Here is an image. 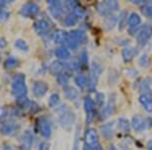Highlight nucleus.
<instances>
[{
	"label": "nucleus",
	"mask_w": 152,
	"mask_h": 150,
	"mask_svg": "<svg viewBox=\"0 0 152 150\" xmlns=\"http://www.w3.org/2000/svg\"><path fill=\"white\" fill-rule=\"evenodd\" d=\"M12 94L15 95L16 97H26V92H28V88L26 85V77L23 74H18L12 80Z\"/></svg>",
	"instance_id": "f257e3e1"
},
{
	"label": "nucleus",
	"mask_w": 152,
	"mask_h": 150,
	"mask_svg": "<svg viewBox=\"0 0 152 150\" xmlns=\"http://www.w3.org/2000/svg\"><path fill=\"white\" fill-rule=\"evenodd\" d=\"M96 9L104 16H110L113 14V12L117 11L119 9V3L116 0H107V1L99 2L96 6Z\"/></svg>",
	"instance_id": "f03ea898"
},
{
	"label": "nucleus",
	"mask_w": 152,
	"mask_h": 150,
	"mask_svg": "<svg viewBox=\"0 0 152 150\" xmlns=\"http://www.w3.org/2000/svg\"><path fill=\"white\" fill-rule=\"evenodd\" d=\"M131 126L135 131L142 132L152 127V120L150 118H143L139 115H136L132 118Z\"/></svg>",
	"instance_id": "7ed1b4c3"
},
{
	"label": "nucleus",
	"mask_w": 152,
	"mask_h": 150,
	"mask_svg": "<svg viewBox=\"0 0 152 150\" xmlns=\"http://www.w3.org/2000/svg\"><path fill=\"white\" fill-rule=\"evenodd\" d=\"M75 121H76V116L74 113L71 112V110H65V112H63L60 117H59V122H60L61 127H62L63 129L67 130V131L72 128Z\"/></svg>",
	"instance_id": "20e7f679"
},
{
	"label": "nucleus",
	"mask_w": 152,
	"mask_h": 150,
	"mask_svg": "<svg viewBox=\"0 0 152 150\" xmlns=\"http://www.w3.org/2000/svg\"><path fill=\"white\" fill-rule=\"evenodd\" d=\"M37 128H38L39 132L44 138H50L52 135V126L51 123L48 119L44 117H41L37 121Z\"/></svg>",
	"instance_id": "39448f33"
},
{
	"label": "nucleus",
	"mask_w": 152,
	"mask_h": 150,
	"mask_svg": "<svg viewBox=\"0 0 152 150\" xmlns=\"http://www.w3.org/2000/svg\"><path fill=\"white\" fill-rule=\"evenodd\" d=\"M152 37V26H144L137 31V42L139 45L144 46L145 44L150 40Z\"/></svg>",
	"instance_id": "423d86ee"
},
{
	"label": "nucleus",
	"mask_w": 152,
	"mask_h": 150,
	"mask_svg": "<svg viewBox=\"0 0 152 150\" xmlns=\"http://www.w3.org/2000/svg\"><path fill=\"white\" fill-rule=\"evenodd\" d=\"M40 11V7L38 4L34 3V2H28V3L24 4L20 9V14L24 18H34Z\"/></svg>",
	"instance_id": "0eeeda50"
},
{
	"label": "nucleus",
	"mask_w": 152,
	"mask_h": 150,
	"mask_svg": "<svg viewBox=\"0 0 152 150\" xmlns=\"http://www.w3.org/2000/svg\"><path fill=\"white\" fill-rule=\"evenodd\" d=\"M102 71V66H99V64L94 63L91 67V75H90V81H89V87L91 89V91H94L96 87V82L97 79H99L100 73Z\"/></svg>",
	"instance_id": "6e6552de"
},
{
	"label": "nucleus",
	"mask_w": 152,
	"mask_h": 150,
	"mask_svg": "<svg viewBox=\"0 0 152 150\" xmlns=\"http://www.w3.org/2000/svg\"><path fill=\"white\" fill-rule=\"evenodd\" d=\"M84 139H85V144L87 146H95L96 144H99V134L94 129H87L85 131L84 134Z\"/></svg>",
	"instance_id": "1a4fd4ad"
},
{
	"label": "nucleus",
	"mask_w": 152,
	"mask_h": 150,
	"mask_svg": "<svg viewBox=\"0 0 152 150\" xmlns=\"http://www.w3.org/2000/svg\"><path fill=\"white\" fill-rule=\"evenodd\" d=\"M115 110H116V100H115L114 97H111L109 100V102H107V104L105 105V107L100 112V118L102 120L107 119V118L111 117L114 114Z\"/></svg>",
	"instance_id": "9d476101"
},
{
	"label": "nucleus",
	"mask_w": 152,
	"mask_h": 150,
	"mask_svg": "<svg viewBox=\"0 0 152 150\" xmlns=\"http://www.w3.org/2000/svg\"><path fill=\"white\" fill-rule=\"evenodd\" d=\"M68 36H69L71 40H73L78 45H82V44H85L87 42L86 34L81 29H73L68 34Z\"/></svg>",
	"instance_id": "9b49d317"
},
{
	"label": "nucleus",
	"mask_w": 152,
	"mask_h": 150,
	"mask_svg": "<svg viewBox=\"0 0 152 150\" xmlns=\"http://www.w3.org/2000/svg\"><path fill=\"white\" fill-rule=\"evenodd\" d=\"M49 9H50V13L52 14L54 18H59L63 14L62 2L50 0L49 1Z\"/></svg>",
	"instance_id": "f8f14e48"
},
{
	"label": "nucleus",
	"mask_w": 152,
	"mask_h": 150,
	"mask_svg": "<svg viewBox=\"0 0 152 150\" xmlns=\"http://www.w3.org/2000/svg\"><path fill=\"white\" fill-rule=\"evenodd\" d=\"M49 89L48 84L45 81H36L33 86V93L37 97H41L47 93Z\"/></svg>",
	"instance_id": "ddd939ff"
},
{
	"label": "nucleus",
	"mask_w": 152,
	"mask_h": 150,
	"mask_svg": "<svg viewBox=\"0 0 152 150\" xmlns=\"http://www.w3.org/2000/svg\"><path fill=\"white\" fill-rule=\"evenodd\" d=\"M50 28H51L50 23H49V21H47L46 19H39V20H37L36 23H34V29H35L36 33L40 36L47 34Z\"/></svg>",
	"instance_id": "4468645a"
},
{
	"label": "nucleus",
	"mask_w": 152,
	"mask_h": 150,
	"mask_svg": "<svg viewBox=\"0 0 152 150\" xmlns=\"http://www.w3.org/2000/svg\"><path fill=\"white\" fill-rule=\"evenodd\" d=\"M139 102L142 107L144 108V110L148 113H152V93L151 92H146L142 93L139 97Z\"/></svg>",
	"instance_id": "2eb2a0df"
},
{
	"label": "nucleus",
	"mask_w": 152,
	"mask_h": 150,
	"mask_svg": "<svg viewBox=\"0 0 152 150\" xmlns=\"http://www.w3.org/2000/svg\"><path fill=\"white\" fill-rule=\"evenodd\" d=\"M94 100H91L90 97H87L85 98L84 100V110H85V113H86V116H87V119L86 121L87 123H90L94 116Z\"/></svg>",
	"instance_id": "dca6fc26"
},
{
	"label": "nucleus",
	"mask_w": 152,
	"mask_h": 150,
	"mask_svg": "<svg viewBox=\"0 0 152 150\" xmlns=\"http://www.w3.org/2000/svg\"><path fill=\"white\" fill-rule=\"evenodd\" d=\"M137 55H138V49L134 48V47L125 48L123 49V51H122V57H123V60L126 63L131 62Z\"/></svg>",
	"instance_id": "f3484780"
},
{
	"label": "nucleus",
	"mask_w": 152,
	"mask_h": 150,
	"mask_svg": "<svg viewBox=\"0 0 152 150\" xmlns=\"http://www.w3.org/2000/svg\"><path fill=\"white\" fill-rule=\"evenodd\" d=\"M33 141H34L33 134L29 131H26L23 134V136H21V140H20L21 147L24 150H31V145H33Z\"/></svg>",
	"instance_id": "a211bd4d"
},
{
	"label": "nucleus",
	"mask_w": 152,
	"mask_h": 150,
	"mask_svg": "<svg viewBox=\"0 0 152 150\" xmlns=\"http://www.w3.org/2000/svg\"><path fill=\"white\" fill-rule=\"evenodd\" d=\"M67 41H68V34L65 31H63V29H58L55 33V35H54V42L57 45L66 46L67 45Z\"/></svg>",
	"instance_id": "6ab92c4d"
},
{
	"label": "nucleus",
	"mask_w": 152,
	"mask_h": 150,
	"mask_svg": "<svg viewBox=\"0 0 152 150\" xmlns=\"http://www.w3.org/2000/svg\"><path fill=\"white\" fill-rule=\"evenodd\" d=\"M19 129L18 125H15L13 123H5L3 124V126L1 127L0 131L3 135H6V136H10V135H13L18 132V130Z\"/></svg>",
	"instance_id": "aec40b11"
},
{
	"label": "nucleus",
	"mask_w": 152,
	"mask_h": 150,
	"mask_svg": "<svg viewBox=\"0 0 152 150\" xmlns=\"http://www.w3.org/2000/svg\"><path fill=\"white\" fill-rule=\"evenodd\" d=\"M113 126H114L113 123H107V124L102 125L100 127L102 136L107 140H111L113 138V136H114V128H113Z\"/></svg>",
	"instance_id": "412c9836"
},
{
	"label": "nucleus",
	"mask_w": 152,
	"mask_h": 150,
	"mask_svg": "<svg viewBox=\"0 0 152 150\" xmlns=\"http://www.w3.org/2000/svg\"><path fill=\"white\" fill-rule=\"evenodd\" d=\"M65 69V65L61 61H55L51 64L50 66V72L53 75H60L63 73V71Z\"/></svg>",
	"instance_id": "4be33fe9"
},
{
	"label": "nucleus",
	"mask_w": 152,
	"mask_h": 150,
	"mask_svg": "<svg viewBox=\"0 0 152 150\" xmlns=\"http://www.w3.org/2000/svg\"><path fill=\"white\" fill-rule=\"evenodd\" d=\"M55 56L58 58L59 61H65L70 58V52L65 47H60L55 50Z\"/></svg>",
	"instance_id": "5701e85b"
},
{
	"label": "nucleus",
	"mask_w": 152,
	"mask_h": 150,
	"mask_svg": "<svg viewBox=\"0 0 152 150\" xmlns=\"http://www.w3.org/2000/svg\"><path fill=\"white\" fill-rule=\"evenodd\" d=\"M140 23H141V18L138 13L133 12V13L130 14L129 18H128V24H129L130 28L136 29V28H138Z\"/></svg>",
	"instance_id": "b1692460"
},
{
	"label": "nucleus",
	"mask_w": 152,
	"mask_h": 150,
	"mask_svg": "<svg viewBox=\"0 0 152 150\" xmlns=\"http://www.w3.org/2000/svg\"><path fill=\"white\" fill-rule=\"evenodd\" d=\"M127 23H128V13L125 10H123V11H121V13H120V15H119V18H118L119 31H123Z\"/></svg>",
	"instance_id": "393cba45"
},
{
	"label": "nucleus",
	"mask_w": 152,
	"mask_h": 150,
	"mask_svg": "<svg viewBox=\"0 0 152 150\" xmlns=\"http://www.w3.org/2000/svg\"><path fill=\"white\" fill-rule=\"evenodd\" d=\"M118 128L121 130L122 132L125 133H129L130 129H131V123L128 120L125 119V118H120L119 121H118Z\"/></svg>",
	"instance_id": "a878e982"
},
{
	"label": "nucleus",
	"mask_w": 152,
	"mask_h": 150,
	"mask_svg": "<svg viewBox=\"0 0 152 150\" xmlns=\"http://www.w3.org/2000/svg\"><path fill=\"white\" fill-rule=\"evenodd\" d=\"M18 60L14 57H9L8 59H6L5 63H4V67L6 69H12V68H15L18 66Z\"/></svg>",
	"instance_id": "bb28decb"
},
{
	"label": "nucleus",
	"mask_w": 152,
	"mask_h": 150,
	"mask_svg": "<svg viewBox=\"0 0 152 150\" xmlns=\"http://www.w3.org/2000/svg\"><path fill=\"white\" fill-rule=\"evenodd\" d=\"M77 18L74 15L73 13H69L67 16L64 18V23L66 26H75L76 23H77Z\"/></svg>",
	"instance_id": "cd10ccee"
},
{
	"label": "nucleus",
	"mask_w": 152,
	"mask_h": 150,
	"mask_svg": "<svg viewBox=\"0 0 152 150\" xmlns=\"http://www.w3.org/2000/svg\"><path fill=\"white\" fill-rule=\"evenodd\" d=\"M64 94L65 97L68 98V100H74L77 97V90L73 87H65Z\"/></svg>",
	"instance_id": "c85d7f7f"
},
{
	"label": "nucleus",
	"mask_w": 152,
	"mask_h": 150,
	"mask_svg": "<svg viewBox=\"0 0 152 150\" xmlns=\"http://www.w3.org/2000/svg\"><path fill=\"white\" fill-rule=\"evenodd\" d=\"M118 21V18H116L115 15H110L107 18H105V20H104V23H105V26H107V29H111L116 26Z\"/></svg>",
	"instance_id": "c756f323"
},
{
	"label": "nucleus",
	"mask_w": 152,
	"mask_h": 150,
	"mask_svg": "<svg viewBox=\"0 0 152 150\" xmlns=\"http://www.w3.org/2000/svg\"><path fill=\"white\" fill-rule=\"evenodd\" d=\"M57 81H58L59 85H61V86H63V87H66L68 85V82H69V76L63 72L62 74L58 75Z\"/></svg>",
	"instance_id": "7c9ffc66"
},
{
	"label": "nucleus",
	"mask_w": 152,
	"mask_h": 150,
	"mask_svg": "<svg viewBox=\"0 0 152 150\" xmlns=\"http://www.w3.org/2000/svg\"><path fill=\"white\" fill-rule=\"evenodd\" d=\"M75 82L77 84V86H79L80 88H84L88 84L87 82V78L84 75H78L75 77Z\"/></svg>",
	"instance_id": "2f4dec72"
},
{
	"label": "nucleus",
	"mask_w": 152,
	"mask_h": 150,
	"mask_svg": "<svg viewBox=\"0 0 152 150\" xmlns=\"http://www.w3.org/2000/svg\"><path fill=\"white\" fill-rule=\"evenodd\" d=\"M59 100H60V97H59L58 93H53L49 98V107L55 108L59 104Z\"/></svg>",
	"instance_id": "473e14b6"
},
{
	"label": "nucleus",
	"mask_w": 152,
	"mask_h": 150,
	"mask_svg": "<svg viewBox=\"0 0 152 150\" xmlns=\"http://www.w3.org/2000/svg\"><path fill=\"white\" fill-rule=\"evenodd\" d=\"M14 46L20 51H24V52H28V45L23 40H18L15 42V44H14Z\"/></svg>",
	"instance_id": "72a5a7b5"
},
{
	"label": "nucleus",
	"mask_w": 152,
	"mask_h": 150,
	"mask_svg": "<svg viewBox=\"0 0 152 150\" xmlns=\"http://www.w3.org/2000/svg\"><path fill=\"white\" fill-rule=\"evenodd\" d=\"M150 83L149 82V78H146L145 80H143L140 84V90L143 91V93H146V92H150Z\"/></svg>",
	"instance_id": "f704fd0d"
},
{
	"label": "nucleus",
	"mask_w": 152,
	"mask_h": 150,
	"mask_svg": "<svg viewBox=\"0 0 152 150\" xmlns=\"http://www.w3.org/2000/svg\"><path fill=\"white\" fill-rule=\"evenodd\" d=\"M73 14L77 18V19H80V18H83L85 16V11H84V9L83 8H81L79 5H78L76 8L73 10V12H72Z\"/></svg>",
	"instance_id": "c9c22d12"
},
{
	"label": "nucleus",
	"mask_w": 152,
	"mask_h": 150,
	"mask_svg": "<svg viewBox=\"0 0 152 150\" xmlns=\"http://www.w3.org/2000/svg\"><path fill=\"white\" fill-rule=\"evenodd\" d=\"M142 13L147 18H152V4H146L142 8Z\"/></svg>",
	"instance_id": "e433bc0d"
},
{
	"label": "nucleus",
	"mask_w": 152,
	"mask_h": 150,
	"mask_svg": "<svg viewBox=\"0 0 152 150\" xmlns=\"http://www.w3.org/2000/svg\"><path fill=\"white\" fill-rule=\"evenodd\" d=\"M16 102H18V105L19 107L21 108H26L29 102V100L26 98V97H18L16 98Z\"/></svg>",
	"instance_id": "4c0bfd02"
},
{
	"label": "nucleus",
	"mask_w": 152,
	"mask_h": 150,
	"mask_svg": "<svg viewBox=\"0 0 152 150\" xmlns=\"http://www.w3.org/2000/svg\"><path fill=\"white\" fill-rule=\"evenodd\" d=\"M139 65H140L141 67H145V68L149 66V58L146 54L142 55L141 58L139 59Z\"/></svg>",
	"instance_id": "58836bf2"
},
{
	"label": "nucleus",
	"mask_w": 152,
	"mask_h": 150,
	"mask_svg": "<svg viewBox=\"0 0 152 150\" xmlns=\"http://www.w3.org/2000/svg\"><path fill=\"white\" fill-rule=\"evenodd\" d=\"M79 63L81 65H87L88 63V55L86 52H82V54L80 55V58H79Z\"/></svg>",
	"instance_id": "ea45409f"
},
{
	"label": "nucleus",
	"mask_w": 152,
	"mask_h": 150,
	"mask_svg": "<svg viewBox=\"0 0 152 150\" xmlns=\"http://www.w3.org/2000/svg\"><path fill=\"white\" fill-rule=\"evenodd\" d=\"M104 95L102 94V93L99 92L96 94V98H95V102H96V105H99V107H102V105H104Z\"/></svg>",
	"instance_id": "a19ab883"
},
{
	"label": "nucleus",
	"mask_w": 152,
	"mask_h": 150,
	"mask_svg": "<svg viewBox=\"0 0 152 150\" xmlns=\"http://www.w3.org/2000/svg\"><path fill=\"white\" fill-rule=\"evenodd\" d=\"M9 16V12H7L5 9H3V7L0 6V18L1 19H7Z\"/></svg>",
	"instance_id": "79ce46f5"
},
{
	"label": "nucleus",
	"mask_w": 152,
	"mask_h": 150,
	"mask_svg": "<svg viewBox=\"0 0 152 150\" xmlns=\"http://www.w3.org/2000/svg\"><path fill=\"white\" fill-rule=\"evenodd\" d=\"M39 150H49V145L47 143H41Z\"/></svg>",
	"instance_id": "37998d69"
},
{
	"label": "nucleus",
	"mask_w": 152,
	"mask_h": 150,
	"mask_svg": "<svg viewBox=\"0 0 152 150\" xmlns=\"http://www.w3.org/2000/svg\"><path fill=\"white\" fill-rule=\"evenodd\" d=\"M6 45H7L6 41L3 38H0V48H4Z\"/></svg>",
	"instance_id": "c03bdc74"
},
{
	"label": "nucleus",
	"mask_w": 152,
	"mask_h": 150,
	"mask_svg": "<svg viewBox=\"0 0 152 150\" xmlns=\"http://www.w3.org/2000/svg\"><path fill=\"white\" fill-rule=\"evenodd\" d=\"M91 150H104V149H102V147L100 146L99 144H96V145H95V146L92 147Z\"/></svg>",
	"instance_id": "a18cd8bd"
},
{
	"label": "nucleus",
	"mask_w": 152,
	"mask_h": 150,
	"mask_svg": "<svg viewBox=\"0 0 152 150\" xmlns=\"http://www.w3.org/2000/svg\"><path fill=\"white\" fill-rule=\"evenodd\" d=\"M147 150H152V139L149 140L148 143H147Z\"/></svg>",
	"instance_id": "49530a36"
},
{
	"label": "nucleus",
	"mask_w": 152,
	"mask_h": 150,
	"mask_svg": "<svg viewBox=\"0 0 152 150\" xmlns=\"http://www.w3.org/2000/svg\"><path fill=\"white\" fill-rule=\"evenodd\" d=\"M109 150H118V148L116 146H114V145H111V146L109 147Z\"/></svg>",
	"instance_id": "de8ad7c7"
},
{
	"label": "nucleus",
	"mask_w": 152,
	"mask_h": 150,
	"mask_svg": "<svg viewBox=\"0 0 152 150\" xmlns=\"http://www.w3.org/2000/svg\"><path fill=\"white\" fill-rule=\"evenodd\" d=\"M3 150H13V149H12L10 146H5V147H4V149H3Z\"/></svg>",
	"instance_id": "09e8293b"
},
{
	"label": "nucleus",
	"mask_w": 152,
	"mask_h": 150,
	"mask_svg": "<svg viewBox=\"0 0 152 150\" xmlns=\"http://www.w3.org/2000/svg\"><path fill=\"white\" fill-rule=\"evenodd\" d=\"M84 150H91V149H90L89 146H87V145H86V146L84 147Z\"/></svg>",
	"instance_id": "8fccbe9b"
}]
</instances>
